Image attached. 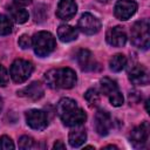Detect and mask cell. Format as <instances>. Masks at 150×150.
Masks as SVG:
<instances>
[{
  "label": "cell",
  "mask_w": 150,
  "mask_h": 150,
  "mask_svg": "<svg viewBox=\"0 0 150 150\" xmlns=\"http://www.w3.org/2000/svg\"><path fill=\"white\" fill-rule=\"evenodd\" d=\"M42 13H46V9H45V6L40 5V6H36L35 9H34V19L36 22H41L43 21L46 18L43 15H41Z\"/></svg>",
  "instance_id": "26"
},
{
  "label": "cell",
  "mask_w": 150,
  "mask_h": 150,
  "mask_svg": "<svg viewBox=\"0 0 150 150\" xmlns=\"http://www.w3.org/2000/svg\"><path fill=\"white\" fill-rule=\"evenodd\" d=\"M64 148H66V145H64L61 141H56V142L54 143V145H53V149H56V150H57V149H64Z\"/></svg>",
  "instance_id": "30"
},
{
  "label": "cell",
  "mask_w": 150,
  "mask_h": 150,
  "mask_svg": "<svg viewBox=\"0 0 150 150\" xmlns=\"http://www.w3.org/2000/svg\"><path fill=\"white\" fill-rule=\"evenodd\" d=\"M112 125L111 117L108 111L105 110H98L95 115V129L98 135L105 136L109 134Z\"/></svg>",
  "instance_id": "10"
},
{
  "label": "cell",
  "mask_w": 150,
  "mask_h": 150,
  "mask_svg": "<svg viewBox=\"0 0 150 150\" xmlns=\"http://www.w3.org/2000/svg\"><path fill=\"white\" fill-rule=\"evenodd\" d=\"M18 95L35 101V100H39V98L42 97V95H43V87H42V84L40 82L34 81L30 84H28L27 87H25L21 90H19Z\"/></svg>",
  "instance_id": "14"
},
{
  "label": "cell",
  "mask_w": 150,
  "mask_h": 150,
  "mask_svg": "<svg viewBox=\"0 0 150 150\" xmlns=\"http://www.w3.org/2000/svg\"><path fill=\"white\" fill-rule=\"evenodd\" d=\"M33 71V64L29 61L18 59L11 66V77L16 83L25 82Z\"/></svg>",
  "instance_id": "5"
},
{
  "label": "cell",
  "mask_w": 150,
  "mask_h": 150,
  "mask_svg": "<svg viewBox=\"0 0 150 150\" xmlns=\"http://www.w3.org/2000/svg\"><path fill=\"white\" fill-rule=\"evenodd\" d=\"M84 98L90 107H95L100 102V94L97 93L96 89H88L84 94Z\"/></svg>",
  "instance_id": "21"
},
{
  "label": "cell",
  "mask_w": 150,
  "mask_h": 150,
  "mask_svg": "<svg viewBox=\"0 0 150 150\" xmlns=\"http://www.w3.org/2000/svg\"><path fill=\"white\" fill-rule=\"evenodd\" d=\"M129 80L135 86H146L149 83V73L144 66H134L128 73Z\"/></svg>",
  "instance_id": "11"
},
{
  "label": "cell",
  "mask_w": 150,
  "mask_h": 150,
  "mask_svg": "<svg viewBox=\"0 0 150 150\" xmlns=\"http://www.w3.org/2000/svg\"><path fill=\"white\" fill-rule=\"evenodd\" d=\"M8 83V74L2 64H0V87H5Z\"/></svg>",
  "instance_id": "28"
},
{
  "label": "cell",
  "mask_w": 150,
  "mask_h": 150,
  "mask_svg": "<svg viewBox=\"0 0 150 150\" xmlns=\"http://www.w3.org/2000/svg\"><path fill=\"white\" fill-rule=\"evenodd\" d=\"M56 112L64 125L67 127H79L86 118V112L77 105V103L68 97L61 98L56 105Z\"/></svg>",
  "instance_id": "1"
},
{
  "label": "cell",
  "mask_w": 150,
  "mask_h": 150,
  "mask_svg": "<svg viewBox=\"0 0 150 150\" xmlns=\"http://www.w3.org/2000/svg\"><path fill=\"white\" fill-rule=\"evenodd\" d=\"M19 46L22 48V49H27V48H29L30 46H32V39L27 35V34H23V35H21L20 38H19Z\"/></svg>",
  "instance_id": "27"
},
{
  "label": "cell",
  "mask_w": 150,
  "mask_h": 150,
  "mask_svg": "<svg viewBox=\"0 0 150 150\" xmlns=\"http://www.w3.org/2000/svg\"><path fill=\"white\" fill-rule=\"evenodd\" d=\"M105 39H107V42L110 46L122 47L127 42V34H125V32L122 27L116 26V27H112V28L108 29V32L105 34Z\"/></svg>",
  "instance_id": "12"
},
{
  "label": "cell",
  "mask_w": 150,
  "mask_h": 150,
  "mask_svg": "<svg viewBox=\"0 0 150 150\" xmlns=\"http://www.w3.org/2000/svg\"><path fill=\"white\" fill-rule=\"evenodd\" d=\"M100 87H101L102 94H104V95H107V96H109L111 93H114L115 90L118 89L116 82H115L114 80L109 79V77H103V79H101V81H100Z\"/></svg>",
  "instance_id": "20"
},
{
  "label": "cell",
  "mask_w": 150,
  "mask_h": 150,
  "mask_svg": "<svg viewBox=\"0 0 150 150\" xmlns=\"http://www.w3.org/2000/svg\"><path fill=\"white\" fill-rule=\"evenodd\" d=\"M27 124L35 130H43L48 125L47 114L39 109H30L26 112Z\"/></svg>",
  "instance_id": "7"
},
{
  "label": "cell",
  "mask_w": 150,
  "mask_h": 150,
  "mask_svg": "<svg viewBox=\"0 0 150 150\" xmlns=\"http://www.w3.org/2000/svg\"><path fill=\"white\" fill-rule=\"evenodd\" d=\"M57 36L62 42H70L77 39V30L68 25H61L57 28Z\"/></svg>",
  "instance_id": "17"
},
{
  "label": "cell",
  "mask_w": 150,
  "mask_h": 150,
  "mask_svg": "<svg viewBox=\"0 0 150 150\" xmlns=\"http://www.w3.org/2000/svg\"><path fill=\"white\" fill-rule=\"evenodd\" d=\"M19 148L22 150H29L34 148V139L29 136H21L19 139Z\"/></svg>",
  "instance_id": "23"
},
{
  "label": "cell",
  "mask_w": 150,
  "mask_h": 150,
  "mask_svg": "<svg viewBox=\"0 0 150 150\" xmlns=\"http://www.w3.org/2000/svg\"><path fill=\"white\" fill-rule=\"evenodd\" d=\"M13 2L16 6H27L32 2V0H13Z\"/></svg>",
  "instance_id": "29"
},
{
  "label": "cell",
  "mask_w": 150,
  "mask_h": 150,
  "mask_svg": "<svg viewBox=\"0 0 150 150\" xmlns=\"http://www.w3.org/2000/svg\"><path fill=\"white\" fill-rule=\"evenodd\" d=\"M109 101H110V103H111L114 107H120V105L123 104L124 98H123L122 93H120L118 89H117V90H115L114 93H111V94L109 95Z\"/></svg>",
  "instance_id": "24"
},
{
  "label": "cell",
  "mask_w": 150,
  "mask_h": 150,
  "mask_svg": "<svg viewBox=\"0 0 150 150\" xmlns=\"http://www.w3.org/2000/svg\"><path fill=\"white\" fill-rule=\"evenodd\" d=\"M100 2H103V4H105V2H108V0H98Z\"/></svg>",
  "instance_id": "32"
},
{
  "label": "cell",
  "mask_w": 150,
  "mask_h": 150,
  "mask_svg": "<svg viewBox=\"0 0 150 150\" xmlns=\"http://www.w3.org/2000/svg\"><path fill=\"white\" fill-rule=\"evenodd\" d=\"M69 144L73 148L81 146L87 139V132L84 128H75L69 132Z\"/></svg>",
  "instance_id": "16"
},
{
  "label": "cell",
  "mask_w": 150,
  "mask_h": 150,
  "mask_svg": "<svg viewBox=\"0 0 150 150\" xmlns=\"http://www.w3.org/2000/svg\"><path fill=\"white\" fill-rule=\"evenodd\" d=\"M35 54L39 56L49 55L55 48V39L49 32H39L32 39Z\"/></svg>",
  "instance_id": "4"
},
{
  "label": "cell",
  "mask_w": 150,
  "mask_h": 150,
  "mask_svg": "<svg viewBox=\"0 0 150 150\" xmlns=\"http://www.w3.org/2000/svg\"><path fill=\"white\" fill-rule=\"evenodd\" d=\"M12 32V22L8 16L0 14V35H7Z\"/></svg>",
  "instance_id": "22"
},
{
  "label": "cell",
  "mask_w": 150,
  "mask_h": 150,
  "mask_svg": "<svg viewBox=\"0 0 150 150\" xmlns=\"http://www.w3.org/2000/svg\"><path fill=\"white\" fill-rule=\"evenodd\" d=\"M12 150L14 149V143L8 136L0 137V150Z\"/></svg>",
  "instance_id": "25"
},
{
  "label": "cell",
  "mask_w": 150,
  "mask_h": 150,
  "mask_svg": "<svg viewBox=\"0 0 150 150\" xmlns=\"http://www.w3.org/2000/svg\"><path fill=\"white\" fill-rule=\"evenodd\" d=\"M8 12H9V15L11 18L18 22V23H23L28 20V12L23 8H21L20 6H11L8 7Z\"/></svg>",
  "instance_id": "18"
},
{
  "label": "cell",
  "mask_w": 150,
  "mask_h": 150,
  "mask_svg": "<svg viewBox=\"0 0 150 150\" xmlns=\"http://www.w3.org/2000/svg\"><path fill=\"white\" fill-rule=\"evenodd\" d=\"M2 105H4V102H2V98L0 97V111L2 110Z\"/></svg>",
  "instance_id": "31"
},
{
  "label": "cell",
  "mask_w": 150,
  "mask_h": 150,
  "mask_svg": "<svg viewBox=\"0 0 150 150\" xmlns=\"http://www.w3.org/2000/svg\"><path fill=\"white\" fill-rule=\"evenodd\" d=\"M137 9V4L134 0H118L115 5V16L118 20L130 19Z\"/></svg>",
  "instance_id": "9"
},
{
  "label": "cell",
  "mask_w": 150,
  "mask_h": 150,
  "mask_svg": "<svg viewBox=\"0 0 150 150\" xmlns=\"http://www.w3.org/2000/svg\"><path fill=\"white\" fill-rule=\"evenodd\" d=\"M76 80V74L70 68L52 69L45 74V81L50 88L69 89L75 86Z\"/></svg>",
  "instance_id": "2"
},
{
  "label": "cell",
  "mask_w": 150,
  "mask_h": 150,
  "mask_svg": "<svg viewBox=\"0 0 150 150\" xmlns=\"http://www.w3.org/2000/svg\"><path fill=\"white\" fill-rule=\"evenodd\" d=\"M76 60L82 70H86V71L94 70L96 62H95V59H94L91 52H89L88 49H81L76 54Z\"/></svg>",
  "instance_id": "15"
},
{
  "label": "cell",
  "mask_w": 150,
  "mask_h": 150,
  "mask_svg": "<svg viewBox=\"0 0 150 150\" xmlns=\"http://www.w3.org/2000/svg\"><path fill=\"white\" fill-rule=\"evenodd\" d=\"M127 63V59L123 54H116L114 55L109 61V67L112 71H121Z\"/></svg>",
  "instance_id": "19"
},
{
  "label": "cell",
  "mask_w": 150,
  "mask_h": 150,
  "mask_svg": "<svg viewBox=\"0 0 150 150\" xmlns=\"http://www.w3.org/2000/svg\"><path fill=\"white\" fill-rule=\"evenodd\" d=\"M131 42L134 46L148 49L150 45V33H149V21L148 20H141L134 23L131 27Z\"/></svg>",
  "instance_id": "3"
},
{
  "label": "cell",
  "mask_w": 150,
  "mask_h": 150,
  "mask_svg": "<svg viewBox=\"0 0 150 150\" xmlns=\"http://www.w3.org/2000/svg\"><path fill=\"white\" fill-rule=\"evenodd\" d=\"M129 139L135 148L137 149L145 148L149 139V123L143 122L141 125L134 128L129 135Z\"/></svg>",
  "instance_id": "6"
},
{
  "label": "cell",
  "mask_w": 150,
  "mask_h": 150,
  "mask_svg": "<svg viewBox=\"0 0 150 150\" xmlns=\"http://www.w3.org/2000/svg\"><path fill=\"white\" fill-rule=\"evenodd\" d=\"M76 11L77 5L75 0H60L56 8V15L62 20H69L75 15Z\"/></svg>",
  "instance_id": "13"
},
{
  "label": "cell",
  "mask_w": 150,
  "mask_h": 150,
  "mask_svg": "<svg viewBox=\"0 0 150 150\" xmlns=\"http://www.w3.org/2000/svg\"><path fill=\"white\" fill-rule=\"evenodd\" d=\"M101 28V22L100 20L94 16L90 13H84L81 15L79 20V29L87 34V35H93L96 34Z\"/></svg>",
  "instance_id": "8"
}]
</instances>
